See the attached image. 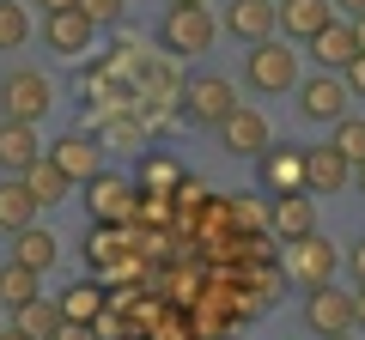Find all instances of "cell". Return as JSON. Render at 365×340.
I'll return each instance as SVG.
<instances>
[{
  "label": "cell",
  "instance_id": "obj_19",
  "mask_svg": "<svg viewBox=\"0 0 365 340\" xmlns=\"http://www.w3.org/2000/svg\"><path fill=\"white\" fill-rule=\"evenodd\" d=\"M19 243H13V262L19 267H31V274H43V267H55V255H61V249H55V237L43 231V225H25V231H13Z\"/></svg>",
  "mask_w": 365,
  "mask_h": 340
},
{
  "label": "cell",
  "instance_id": "obj_5",
  "mask_svg": "<svg viewBox=\"0 0 365 340\" xmlns=\"http://www.w3.org/2000/svg\"><path fill=\"white\" fill-rule=\"evenodd\" d=\"M213 37H220V25H213L207 6H170L165 25H158V43H165L170 55H207Z\"/></svg>",
  "mask_w": 365,
  "mask_h": 340
},
{
  "label": "cell",
  "instance_id": "obj_40",
  "mask_svg": "<svg viewBox=\"0 0 365 340\" xmlns=\"http://www.w3.org/2000/svg\"><path fill=\"white\" fill-rule=\"evenodd\" d=\"M353 176H359V188H365V164H353Z\"/></svg>",
  "mask_w": 365,
  "mask_h": 340
},
{
  "label": "cell",
  "instance_id": "obj_38",
  "mask_svg": "<svg viewBox=\"0 0 365 340\" xmlns=\"http://www.w3.org/2000/svg\"><path fill=\"white\" fill-rule=\"evenodd\" d=\"M0 340H25V334H19V328H0Z\"/></svg>",
  "mask_w": 365,
  "mask_h": 340
},
{
  "label": "cell",
  "instance_id": "obj_20",
  "mask_svg": "<svg viewBox=\"0 0 365 340\" xmlns=\"http://www.w3.org/2000/svg\"><path fill=\"white\" fill-rule=\"evenodd\" d=\"M25 225H37V201L19 176H6L0 183V231H25Z\"/></svg>",
  "mask_w": 365,
  "mask_h": 340
},
{
  "label": "cell",
  "instance_id": "obj_33",
  "mask_svg": "<svg viewBox=\"0 0 365 340\" xmlns=\"http://www.w3.org/2000/svg\"><path fill=\"white\" fill-rule=\"evenodd\" d=\"M353 328H365V286L353 292Z\"/></svg>",
  "mask_w": 365,
  "mask_h": 340
},
{
  "label": "cell",
  "instance_id": "obj_10",
  "mask_svg": "<svg viewBox=\"0 0 365 340\" xmlns=\"http://www.w3.org/2000/svg\"><path fill=\"white\" fill-rule=\"evenodd\" d=\"M304 322H311V334H323V340H335V334H353V292L317 286L311 298H304Z\"/></svg>",
  "mask_w": 365,
  "mask_h": 340
},
{
  "label": "cell",
  "instance_id": "obj_29",
  "mask_svg": "<svg viewBox=\"0 0 365 340\" xmlns=\"http://www.w3.org/2000/svg\"><path fill=\"white\" fill-rule=\"evenodd\" d=\"M341 85H347V97H365V55H353V61L341 67Z\"/></svg>",
  "mask_w": 365,
  "mask_h": 340
},
{
  "label": "cell",
  "instance_id": "obj_25",
  "mask_svg": "<svg viewBox=\"0 0 365 340\" xmlns=\"http://www.w3.org/2000/svg\"><path fill=\"white\" fill-rule=\"evenodd\" d=\"M31 43V13L19 0H0V49H25Z\"/></svg>",
  "mask_w": 365,
  "mask_h": 340
},
{
  "label": "cell",
  "instance_id": "obj_9",
  "mask_svg": "<svg viewBox=\"0 0 365 340\" xmlns=\"http://www.w3.org/2000/svg\"><path fill=\"white\" fill-rule=\"evenodd\" d=\"M347 85H341V73H311V79H299V110L311 122H329V128H335L341 116H347Z\"/></svg>",
  "mask_w": 365,
  "mask_h": 340
},
{
  "label": "cell",
  "instance_id": "obj_15",
  "mask_svg": "<svg viewBox=\"0 0 365 340\" xmlns=\"http://www.w3.org/2000/svg\"><path fill=\"white\" fill-rule=\"evenodd\" d=\"M347 176H353V164H347L329 140H323V146H304V188H311V195H335Z\"/></svg>",
  "mask_w": 365,
  "mask_h": 340
},
{
  "label": "cell",
  "instance_id": "obj_24",
  "mask_svg": "<svg viewBox=\"0 0 365 340\" xmlns=\"http://www.w3.org/2000/svg\"><path fill=\"white\" fill-rule=\"evenodd\" d=\"M37 280H43V274H31V267L6 262V267H0V304H6V310H19V304L43 298V292H37Z\"/></svg>",
  "mask_w": 365,
  "mask_h": 340
},
{
  "label": "cell",
  "instance_id": "obj_12",
  "mask_svg": "<svg viewBox=\"0 0 365 340\" xmlns=\"http://www.w3.org/2000/svg\"><path fill=\"white\" fill-rule=\"evenodd\" d=\"M256 164H262V188L268 195H299L304 188V146H268Z\"/></svg>",
  "mask_w": 365,
  "mask_h": 340
},
{
  "label": "cell",
  "instance_id": "obj_39",
  "mask_svg": "<svg viewBox=\"0 0 365 340\" xmlns=\"http://www.w3.org/2000/svg\"><path fill=\"white\" fill-rule=\"evenodd\" d=\"M170 6H207V0H170Z\"/></svg>",
  "mask_w": 365,
  "mask_h": 340
},
{
  "label": "cell",
  "instance_id": "obj_23",
  "mask_svg": "<svg viewBox=\"0 0 365 340\" xmlns=\"http://www.w3.org/2000/svg\"><path fill=\"white\" fill-rule=\"evenodd\" d=\"M98 316H104V292L91 286V280L67 286V298H61V322H98Z\"/></svg>",
  "mask_w": 365,
  "mask_h": 340
},
{
  "label": "cell",
  "instance_id": "obj_6",
  "mask_svg": "<svg viewBox=\"0 0 365 340\" xmlns=\"http://www.w3.org/2000/svg\"><path fill=\"white\" fill-rule=\"evenodd\" d=\"M86 207H91V225H122L134 219V183L122 170H98L86 183Z\"/></svg>",
  "mask_w": 365,
  "mask_h": 340
},
{
  "label": "cell",
  "instance_id": "obj_36",
  "mask_svg": "<svg viewBox=\"0 0 365 340\" xmlns=\"http://www.w3.org/2000/svg\"><path fill=\"white\" fill-rule=\"evenodd\" d=\"M335 6H341V13H353V18L365 13V0H335Z\"/></svg>",
  "mask_w": 365,
  "mask_h": 340
},
{
  "label": "cell",
  "instance_id": "obj_32",
  "mask_svg": "<svg viewBox=\"0 0 365 340\" xmlns=\"http://www.w3.org/2000/svg\"><path fill=\"white\" fill-rule=\"evenodd\" d=\"M347 267H353V280L365 286V243H353V249H347Z\"/></svg>",
  "mask_w": 365,
  "mask_h": 340
},
{
  "label": "cell",
  "instance_id": "obj_14",
  "mask_svg": "<svg viewBox=\"0 0 365 340\" xmlns=\"http://www.w3.org/2000/svg\"><path fill=\"white\" fill-rule=\"evenodd\" d=\"M268 231L280 237V243H292V237H311L317 231V207H311V195H274V207H268Z\"/></svg>",
  "mask_w": 365,
  "mask_h": 340
},
{
  "label": "cell",
  "instance_id": "obj_30",
  "mask_svg": "<svg viewBox=\"0 0 365 340\" xmlns=\"http://www.w3.org/2000/svg\"><path fill=\"white\" fill-rule=\"evenodd\" d=\"M232 219L237 225H268V207H256V201H232Z\"/></svg>",
  "mask_w": 365,
  "mask_h": 340
},
{
  "label": "cell",
  "instance_id": "obj_7",
  "mask_svg": "<svg viewBox=\"0 0 365 340\" xmlns=\"http://www.w3.org/2000/svg\"><path fill=\"white\" fill-rule=\"evenodd\" d=\"M220 146H225L232 158H262V152L274 146V134H268V116H262V110H244V104H237L232 116L220 122Z\"/></svg>",
  "mask_w": 365,
  "mask_h": 340
},
{
  "label": "cell",
  "instance_id": "obj_31",
  "mask_svg": "<svg viewBox=\"0 0 365 340\" xmlns=\"http://www.w3.org/2000/svg\"><path fill=\"white\" fill-rule=\"evenodd\" d=\"M49 340H98V322H61Z\"/></svg>",
  "mask_w": 365,
  "mask_h": 340
},
{
  "label": "cell",
  "instance_id": "obj_35",
  "mask_svg": "<svg viewBox=\"0 0 365 340\" xmlns=\"http://www.w3.org/2000/svg\"><path fill=\"white\" fill-rule=\"evenodd\" d=\"M43 13H61V6H79V0H37Z\"/></svg>",
  "mask_w": 365,
  "mask_h": 340
},
{
  "label": "cell",
  "instance_id": "obj_21",
  "mask_svg": "<svg viewBox=\"0 0 365 340\" xmlns=\"http://www.w3.org/2000/svg\"><path fill=\"white\" fill-rule=\"evenodd\" d=\"M19 183L31 188V201H37V207H55V201H67V188H73V183H67V176H61V170L49 164V152H43L37 164H31L25 176H19Z\"/></svg>",
  "mask_w": 365,
  "mask_h": 340
},
{
  "label": "cell",
  "instance_id": "obj_37",
  "mask_svg": "<svg viewBox=\"0 0 365 340\" xmlns=\"http://www.w3.org/2000/svg\"><path fill=\"white\" fill-rule=\"evenodd\" d=\"M158 340H182V328H177V322H170V328H158Z\"/></svg>",
  "mask_w": 365,
  "mask_h": 340
},
{
  "label": "cell",
  "instance_id": "obj_27",
  "mask_svg": "<svg viewBox=\"0 0 365 340\" xmlns=\"http://www.w3.org/2000/svg\"><path fill=\"white\" fill-rule=\"evenodd\" d=\"M165 188H182V170L170 158H146V195H165Z\"/></svg>",
  "mask_w": 365,
  "mask_h": 340
},
{
  "label": "cell",
  "instance_id": "obj_41",
  "mask_svg": "<svg viewBox=\"0 0 365 340\" xmlns=\"http://www.w3.org/2000/svg\"><path fill=\"white\" fill-rule=\"evenodd\" d=\"M335 340H353V334H335Z\"/></svg>",
  "mask_w": 365,
  "mask_h": 340
},
{
  "label": "cell",
  "instance_id": "obj_17",
  "mask_svg": "<svg viewBox=\"0 0 365 340\" xmlns=\"http://www.w3.org/2000/svg\"><path fill=\"white\" fill-rule=\"evenodd\" d=\"M225 31L237 43H268L274 37V0H232L225 6Z\"/></svg>",
  "mask_w": 365,
  "mask_h": 340
},
{
  "label": "cell",
  "instance_id": "obj_34",
  "mask_svg": "<svg viewBox=\"0 0 365 340\" xmlns=\"http://www.w3.org/2000/svg\"><path fill=\"white\" fill-rule=\"evenodd\" d=\"M353 43H359V55H365V13L353 18Z\"/></svg>",
  "mask_w": 365,
  "mask_h": 340
},
{
  "label": "cell",
  "instance_id": "obj_18",
  "mask_svg": "<svg viewBox=\"0 0 365 340\" xmlns=\"http://www.w3.org/2000/svg\"><path fill=\"white\" fill-rule=\"evenodd\" d=\"M311 55H317V73H341V67L359 55V43H353V25H323L311 37Z\"/></svg>",
  "mask_w": 365,
  "mask_h": 340
},
{
  "label": "cell",
  "instance_id": "obj_8",
  "mask_svg": "<svg viewBox=\"0 0 365 340\" xmlns=\"http://www.w3.org/2000/svg\"><path fill=\"white\" fill-rule=\"evenodd\" d=\"M323 25H335V0H274V31L287 43H311Z\"/></svg>",
  "mask_w": 365,
  "mask_h": 340
},
{
  "label": "cell",
  "instance_id": "obj_13",
  "mask_svg": "<svg viewBox=\"0 0 365 340\" xmlns=\"http://www.w3.org/2000/svg\"><path fill=\"white\" fill-rule=\"evenodd\" d=\"M43 37H49V49H55V55H86L91 43H98V25H91L79 6H61V13H49Z\"/></svg>",
  "mask_w": 365,
  "mask_h": 340
},
{
  "label": "cell",
  "instance_id": "obj_4",
  "mask_svg": "<svg viewBox=\"0 0 365 340\" xmlns=\"http://www.w3.org/2000/svg\"><path fill=\"white\" fill-rule=\"evenodd\" d=\"M177 97H182V116L195 122V128H220V122L237 110V85L220 79V73H195Z\"/></svg>",
  "mask_w": 365,
  "mask_h": 340
},
{
  "label": "cell",
  "instance_id": "obj_16",
  "mask_svg": "<svg viewBox=\"0 0 365 340\" xmlns=\"http://www.w3.org/2000/svg\"><path fill=\"white\" fill-rule=\"evenodd\" d=\"M37 158H43V140H37V128H31V122H0V170L25 176Z\"/></svg>",
  "mask_w": 365,
  "mask_h": 340
},
{
  "label": "cell",
  "instance_id": "obj_1",
  "mask_svg": "<svg viewBox=\"0 0 365 340\" xmlns=\"http://www.w3.org/2000/svg\"><path fill=\"white\" fill-rule=\"evenodd\" d=\"M49 104H55V92H49V79L37 67H13V73L0 79V122H31L37 128L49 116Z\"/></svg>",
  "mask_w": 365,
  "mask_h": 340
},
{
  "label": "cell",
  "instance_id": "obj_3",
  "mask_svg": "<svg viewBox=\"0 0 365 340\" xmlns=\"http://www.w3.org/2000/svg\"><path fill=\"white\" fill-rule=\"evenodd\" d=\"M280 262H287V280H292V286L317 292V286H329V280H335V267H341V249L329 243V237H317V231H311V237H292Z\"/></svg>",
  "mask_w": 365,
  "mask_h": 340
},
{
  "label": "cell",
  "instance_id": "obj_26",
  "mask_svg": "<svg viewBox=\"0 0 365 340\" xmlns=\"http://www.w3.org/2000/svg\"><path fill=\"white\" fill-rule=\"evenodd\" d=\"M329 146H335L347 164H365V116H341V122H335V140H329Z\"/></svg>",
  "mask_w": 365,
  "mask_h": 340
},
{
  "label": "cell",
  "instance_id": "obj_22",
  "mask_svg": "<svg viewBox=\"0 0 365 340\" xmlns=\"http://www.w3.org/2000/svg\"><path fill=\"white\" fill-rule=\"evenodd\" d=\"M13 328L25 340H49L55 328H61V304H49V298H31V304H19L13 310Z\"/></svg>",
  "mask_w": 365,
  "mask_h": 340
},
{
  "label": "cell",
  "instance_id": "obj_11",
  "mask_svg": "<svg viewBox=\"0 0 365 340\" xmlns=\"http://www.w3.org/2000/svg\"><path fill=\"white\" fill-rule=\"evenodd\" d=\"M49 164L61 170L67 183H91V176L104 170V146L91 140V134H67V140L49 146Z\"/></svg>",
  "mask_w": 365,
  "mask_h": 340
},
{
  "label": "cell",
  "instance_id": "obj_28",
  "mask_svg": "<svg viewBox=\"0 0 365 340\" xmlns=\"http://www.w3.org/2000/svg\"><path fill=\"white\" fill-rule=\"evenodd\" d=\"M79 13H86L91 25H116V18H122V0H79Z\"/></svg>",
  "mask_w": 365,
  "mask_h": 340
},
{
  "label": "cell",
  "instance_id": "obj_2",
  "mask_svg": "<svg viewBox=\"0 0 365 340\" xmlns=\"http://www.w3.org/2000/svg\"><path fill=\"white\" fill-rule=\"evenodd\" d=\"M244 79L256 85V92H292L299 85V49L292 43H280V37H268V43H250V61H244Z\"/></svg>",
  "mask_w": 365,
  "mask_h": 340
}]
</instances>
